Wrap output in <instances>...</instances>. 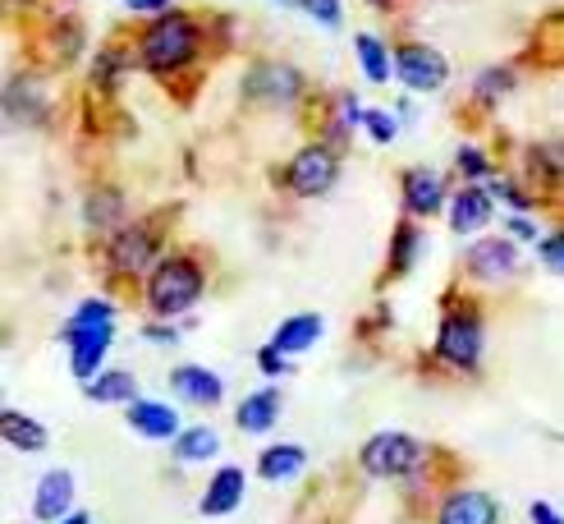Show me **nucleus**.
I'll list each match as a JSON object with an SVG mask.
<instances>
[{
	"label": "nucleus",
	"mask_w": 564,
	"mask_h": 524,
	"mask_svg": "<svg viewBox=\"0 0 564 524\" xmlns=\"http://www.w3.org/2000/svg\"><path fill=\"white\" fill-rule=\"evenodd\" d=\"M65 345H69V368L78 382H93L97 373H106V350L116 341V303L110 299H83L74 318L65 322Z\"/></svg>",
	"instance_id": "f257e3e1"
},
{
	"label": "nucleus",
	"mask_w": 564,
	"mask_h": 524,
	"mask_svg": "<svg viewBox=\"0 0 564 524\" xmlns=\"http://www.w3.org/2000/svg\"><path fill=\"white\" fill-rule=\"evenodd\" d=\"M203 286L207 276L193 258L184 254H171L161 258L152 271H148V309L156 318H175V313H188L197 299H203Z\"/></svg>",
	"instance_id": "f03ea898"
},
{
	"label": "nucleus",
	"mask_w": 564,
	"mask_h": 524,
	"mask_svg": "<svg viewBox=\"0 0 564 524\" xmlns=\"http://www.w3.org/2000/svg\"><path fill=\"white\" fill-rule=\"evenodd\" d=\"M197 55V28L188 14H161L156 23H148V33L138 38V61L156 74H171V69H184Z\"/></svg>",
	"instance_id": "7ed1b4c3"
},
{
	"label": "nucleus",
	"mask_w": 564,
	"mask_h": 524,
	"mask_svg": "<svg viewBox=\"0 0 564 524\" xmlns=\"http://www.w3.org/2000/svg\"><path fill=\"white\" fill-rule=\"evenodd\" d=\"M422 441L409 437V432H377L362 441V451H358V464H362V474L368 479H409L422 469Z\"/></svg>",
	"instance_id": "20e7f679"
},
{
	"label": "nucleus",
	"mask_w": 564,
	"mask_h": 524,
	"mask_svg": "<svg viewBox=\"0 0 564 524\" xmlns=\"http://www.w3.org/2000/svg\"><path fill=\"white\" fill-rule=\"evenodd\" d=\"M487 350V327L473 309L464 313H445L436 331V359H445L449 368H477Z\"/></svg>",
	"instance_id": "39448f33"
},
{
	"label": "nucleus",
	"mask_w": 564,
	"mask_h": 524,
	"mask_svg": "<svg viewBox=\"0 0 564 524\" xmlns=\"http://www.w3.org/2000/svg\"><path fill=\"white\" fill-rule=\"evenodd\" d=\"M335 180H340V157H335L326 143L299 148L285 165V184H290V193H299V199H322V193L335 189Z\"/></svg>",
	"instance_id": "423d86ee"
},
{
	"label": "nucleus",
	"mask_w": 564,
	"mask_h": 524,
	"mask_svg": "<svg viewBox=\"0 0 564 524\" xmlns=\"http://www.w3.org/2000/svg\"><path fill=\"white\" fill-rule=\"evenodd\" d=\"M394 78L413 93H436V88H445L449 65L441 51L422 46V42H404V46H394Z\"/></svg>",
	"instance_id": "0eeeda50"
},
{
	"label": "nucleus",
	"mask_w": 564,
	"mask_h": 524,
	"mask_svg": "<svg viewBox=\"0 0 564 524\" xmlns=\"http://www.w3.org/2000/svg\"><path fill=\"white\" fill-rule=\"evenodd\" d=\"M152 258H156V235H152V226H124V231L110 235V244H106V263H110V271H116V276L148 271Z\"/></svg>",
	"instance_id": "6e6552de"
},
{
	"label": "nucleus",
	"mask_w": 564,
	"mask_h": 524,
	"mask_svg": "<svg viewBox=\"0 0 564 524\" xmlns=\"http://www.w3.org/2000/svg\"><path fill=\"white\" fill-rule=\"evenodd\" d=\"M468 271L477 276V281H487V286H496V281H505L514 267H519V244L510 239V235H487V239H477L473 248H468Z\"/></svg>",
	"instance_id": "1a4fd4ad"
},
{
	"label": "nucleus",
	"mask_w": 564,
	"mask_h": 524,
	"mask_svg": "<svg viewBox=\"0 0 564 524\" xmlns=\"http://www.w3.org/2000/svg\"><path fill=\"white\" fill-rule=\"evenodd\" d=\"M299 69L290 65H275V61H262V65H252L248 78H243V93L248 97H258V101H271V106H285L299 97Z\"/></svg>",
	"instance_id": "9d476101"
},
{
	"label": "nucleus",
	"mask_w": 564,
	"mask_h": 524,
	"mask_svg": "<svg viewBox=\"0 0 564 524\" xmlns=\"http://www.w3.org/2000/svg\"><path fill=\"white\" fill-rule=\"evenodd\" d=\"M436 524H500V506H496L491 492L464 488V492H449L441 502Z\"/></svg>",
	"instance_id": "9b49d317"
},
{
	"label": "nucleus",
	"mask_w": 564,
	"mask_h": 524,
	"mask_svg": "<svg viewBox=\"0 0 564 524\" xmlns=\"http://www.w3.org/2000/svg\"><path fill=\"white\" fill-rule=\"evenodd\" d=\"M124 409H129V428H133L138 437H148V441H175V437L184 432L175 405H161V400H143V396H138V400L124 405Z\"/></svg>",
	"instance_id": "f8f14e48"
},
{
	"label": "nucleus",
	"mask_w": 564,
	"mask_h": 524,
	"mask_svg": "<svg viewBox=\"0 0 564 524\" xmlns=\"http://www.w3.org/2000/svg\"><path fill=\"white\" fill-rule=\"evenodd\" d=\"M491 203H496L491 189H477V184L459 189L455 199H449V231L455 235H477L482 226H491V216H496Z\"/></svg>",
	"instance_id": "ddd939ff"
},
{
	"label": "nucleus",
	"mask_w": 564,
	"mask_h": 524,
	"mask_svg": "<svg viewBox=\"0 0 564 524\" xmlns=\"http://www.w3.org/2000/svg\"><path fill=\"white\" fill-rule=\"evenodd\" d=\"M248 492V474L239 464H220L203 488V515H235Z\"/></svg>",
	"instance_id": "4468645a"
},
{
	"label": "nucleus",
	"mask_w": 564,
	"mask_h": 524,
	"mask_svg": "<svg viewBox=\"0 0 564 524\" xmlns=\"http://www.w3.org/2000/svg\"><path fill=\"white\" fill-rule=\"evenodd\" d=\"M69 502H74V474L69 469H51V474L37 479V492H33V515L37 520L61 524L65 515H74Z\"/></svg>",
	"instance_id": "2eb2a0df"
},
{
	"label": "nucleus",
	"mask_w": 564,
	"mask_h": 524,
	"mask_svg": "<svg viewBox=\"0 0 564 524\" xmlns=\"http://www.w3.org/2000/svg\"><path fill=\"white\" fill-rule=\"evenodd\" d=\"M400 189H404V212L409 216H436L445 207V184H441V175L427 171V165H409Z\"/></svg>",
	"instance_id": "dca6fc26"
},
{
	"label": "nucleus",
	"mask_w": 564,
	"mask_h": 524,
	"mask_svg": "<svg viewBox=\"0 0 564 524\" xmlns=\"http://www.w3.org/2000/svg\"><path fill=\"white\" fill-rule=\"evenodd\" d=\"M280 405H285V396L275 392V386H262V392H248L243 400H239V409H235V424H239V432H271L275 428V419H280Z\"/></svg>",
	"instance_id": "f3484780"
},
{
	"label": "nucleus",
	"mask_w": 564,
	"mask_h": 524,
	"mask_svg": "<svg viewBox=\"0 0 564 524\" xmlns=\"http://www.w3.org/2000/svg\"><path fill=\"white\" fill-rule=\"evenodd\" d=\"M171 386L180 392V400H188V405H220V396H225V382L212 368H197V364L171 368Z\"/></svg>",
	"instance_id": "a211bd4d"
},
{
	"label": "nucleus",
	"mask_w": 564,
	"mask_h": 524,
	"mask_svg": "<svg viewBox=\"0 0 564 524\" xmlns=\"http://www.w3.org/2000/svg\"><path fill=\"white\" fill-rule=\"evenodd\" d=\"M322 331H326V322H322L317 313H294V318H285V322L275 327L271 345H275L280 354H303V350H313V345L322 341Z\"/></svg>",
	"instance_id": "6ab92c4d"
},
{
	"label": "nucleus",
	"mask_w": 564,
	"mask_h": 524,
	"mask_svg": "<svg viewBox=\"0 0 564 524\" xmlns=\"http://www.w3.org/2000/svg\"><path fill=\"white\" fill-rule=\"evenodd\" d=\"M303 464H307V451L294 447V441H280V447H267L258 456V479L262 483H290L303 474Z\"/></svg>",
	"instance_id": "aec40b11"
},
{
	"label": "nucleus",
	"mask_w": 564,
	"mask_h": 524,
	"mask_svg": "<svg viewBox=\"0 0 564 524\" xmlns=\"http://www.w3.org/2000/svg\"><path fill=\"white\" fill-rule=\"evenodd\" d=\"M0 437H6L14 451H28V456L46 451V428H42V424L33 419V414L6 409V414H0Z\"/></svg>",
	"instance_id": "412c9836"
},
{
	"label": "nucleus",
	"mask_w": 564,
	"mask_h": 524,
	"mask_svg": "<svg viewBox=\"0 0 564 524\" xmlns=\"http://www.w3.org/2000/svg\"><path fill=\"white\" fill-rule=\"evenodd\" d=\"M88 400H97V405H133L138 400V382L124 368H106V373H97L88 382Z\"/></svg>",
	"instance_id": "4be33fe9"
},
{
	"label": "nucleus",
	"mask_w": 564,
	"mask_h": 524,
	"mask_svg": "<svg viewBox=\"0 0 564 524\" xmlns=\"http://www.w3.org/2000/svg\"><path fill=\"white\" fill-rule=\"evenodd\" d=\"M6 106H10V120H19V125H42V116H46V97H42V88L33 78L10 83Z\"/></svg>",
	"instance_id": "5701e85b"
},
{
	"label": "nucleus",
	"mask_w": 564,
	"mask_h": 524,
	"mask_svg": "<svg viewBox=\"0 0 564 524\" xmlns=\"http://www.w3.org/2000/svg\"><path fill=\"white\" fill-rule=\"evenodd\" d=\"M354 55H358L362 74H368L372 83H386V78L394 74V55H390L372 33H358V38H354Z\"/></svg>",
	"instance_id": "b1692460"
},
{
	"label": "nucleus",
	"mask_w": 564,
	"mask_h": 524,
	"mask_svg": "<svg viewBox=\"0 0 564 524\" xmlns=\"http://www.w3.org/2000/svg\"><path fill=\"white\" fill-rule=\"evenodd\" d=\"M120 221H124V199H120L116 189H97V193H88V226H93V231L116 235Z\"/></svg>",
	"instance_id": "393cba45"
},
{
	"label": "nucleus",
	"mask_w": 564,
	"mask_h": 524,
	"mask_svg": "<svg viewBox=\"0 0 564 524\" xmlns=\"http://www.w3.org/2000/svg\"><path fill=\"white\" fill-rule=\"evenodd\" d=\"M216 451H220V437H216L212 428H203V424H197V428H184V432L175 437V460H180V464L212 460Z\"/></svg>",
	"instance_id": "a878e982"
},
{
	"label": "nucleus",
	"mask_w": 564,
	"mask_h": 524,
	"mask_svg": "<svg viewBox=\"0 0 564 524\" xmlns=\"http://www.w3.org/2000/svg\"><path fill=\"white\" fill-rule=\"evenodd\" d=\"M413 254H417V231L409 226V221H400V226H394V239H390V267L394 271H409Z\"/></svg>",
	"instance_id": "bb28decb"
},
{
	"label": "nucleus",
	"mask_w": 564,
	"mask_h": 524,
	"mask_svg": "<svg viewBox=\"0 0 564 524\" xmlns=\"http://www.w3.org/2000/svg\"><path fill=\"white\" fill-rule=\"evenodd\" d=\"M455 165L464 171V180H468V184H477V180H491V161H487V152H482V148H473V143L455 148Z\"/></svg>",
	"instance_id": "cd10ccee"
},
{
	"label": "nucleus",
	"mask_w": 564,
	"mask_h": 524,
	"mask_svg": "<svg viewBox=\"0 0 564 524\" xmlns=\"http://www.w3.org/2000/svg\"><path fill=\"white\" fill-rule=\"evenodd\" d=\"M124 55L116 51V46H106L101 55H97V69H93V78L101 83V88H116V83H120V74H124Z\"/></svg>",
	"instance_id": "c85d7f7f"
},
{
	"label": "nucleus",
	"mask_w": 564,
	"mask_h": 524,
	"mask_svg": "<svg viewBox=\"0 0 564 524\" xmlns=\"http://www.w3.org/2000/svg\"><path fill=\"white\" fill-rule=\"evenodd\" d=\"M510 88H514V74L505 69V65H496V69H487L482 78H477V97H482V101H496V97H505Z\"/></svg>",
	"instance_id": "c756f323"
},
{
	"label": "nucleus",
	"mask_w": 564,
	"mask_h": 524,
	"mask_svg": "<svg viewBox=\"0 0 564 524\" xmlns=\"http://www.w3.org/2000/svg\"><path fill=\"white\" fill-rule=\"evenodd\" d=\"M358 125L368 129V133L377 138V143H390V138L400 133V120H394V116H386V110H362V120H358Z\"/></svg>",
	"instance_id": "7c9ffc66"
},
{
	"label": "nucleus",
	"mask_w": 564,
	"mask_h": 524,
	"mask_svg": "<svg viewBox=\"0 0 564 524\" xmlns=\"http://www.w3.org/2000/svg\"><path fill=\"white\" fill-rule=\"evenodd\" d=\"M299 10H307L317 23H326V28H340V0H299Z\"/></svg>",
	"instance_id": "2f4dec72"
},
{
	"label": "nucleus",
	"mask_w": 564,
	"mask_h": 524,
	"mask_svg": "<svg viewBox=\"0 0 564 524\" xmlns=\"http://www.w3.org/2000/svg\"><path fill=\"white\" fill-rule=\"evenodd\" d=\"M258 368H262L267 377H280V373H290V359L280 354L275 345H262V350H258Z\"/></svg>",
	"instance_id": "473e14b6"
},
{
	"label": "nucleus",
	"mask_w": 564,
	"mask_h": 524,
	"mask_svg": "<svg viewBox=\"0 0 564 524\" xmlns=\"http://www.w3.org/2000/svg\"><path fill=\"white\" fill-rule=\"evenodd\" d=\"M538 254H542V263H546L551 271H564V231L551 235V239H542V244H538Z\"/></svg>",
	"instance_id": "72a5a7b5"
},
{
	"label": "nucleus",
	"mask_w": 564,
	"mask_h": 524,
	"mask_svg": "<svg viewBox=\"0 0 564 524\" xmlns=\"http://www.w3.org/2000/svg\"><path fill=\"white\" fill-rule=\"evenodd\" d=\"M505 235H510V239H542L538 226H532L528 216H510V221H505Z\"/></svg>",
	"instance_id": "f704fd0d"
},
{
	"label": "nucleus",
	"mask_w": 564,
	"mask_h": 524,
	"mask_svg": "<svg viewBox=\"0 0 564 524\" xmlns=\"http://www.w3.org/2000/svg\"><path fill=\"white\" fill-rule=\"evenodd\" d=\"M138 336L152 341V345H175V341H180V331H175V327H143Z\"/></svg>",
	"instance_id": "c9c22d12"
},
{
	"label": "nucleus",
	"mask_w": 564,
	"mask_h": 524,
	"mask_svg": "<svg viewBox=\"0 0 564 524\" xmlns=\"http://www.w3.org/2000/svg\"><path fill=\"white\" fill-rule=\"evenodd\" d=\"M528 520H532V524H564L551 502H532V506H528Z\"/></svg>",
	"instance_id": "e433bc0d"
},
{
	"label": "nucleus",
	"mask_w": 564,
	"mask_h": 524,
	"mask_svg": "<svg viewBox=\"0 0 564 524\" xmlns=\"http://www.w3.org/2000/svg\"><path fill=\"white\" fill-rule=\"evenodd\" d=\"M124 6L138 10V14H156V19H161V14H171V0H124Z\"/></svg>",
	"instance_id": "4c0bfd02"
},
{
	"label": "nucleus",
	"mask_w": 564,
	"mask_h": 524,
	"mask_svg": "<svg viewBox=\"0 0 564 524\" xmlns=\"http://www.w3.org/2000/svg\"><path fill=\"white\" fill-rule=\"evenodd\" d=\"M61 524H93V515H83V511H74V515H65Z\"/></svg>",
	"instance_id": "58836bf2"
},
{
	"label": "nucleus",
	"mask_w": 564,
	"mask_h": 524,
	"mask_svg": "<svg viewBox=\"0 0 564 524\" xmlns=\"http://www.w3.org/2000/svg\"><path fill=\"white\" fill-rule=\"evenodd\" d=\"M372 6H394V0H372Z\"/></svg>",
	"instance_id": "ea45409f"
}]
</instances>
